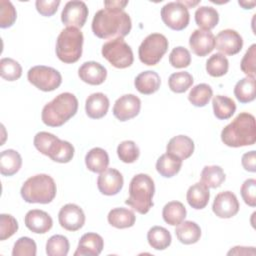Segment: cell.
Masks as SVG:
<instances>
[{
    "mask_svg": "<svg viewBox=\"0 0 256 256\" xmlns=\"http://www.w3.org/2000/svg\"><path fill=\"white\" fill-rule=\"evenodd\" d=\"M37 246L33 239L29 237H20L14 244L12 255L13 256H35Z\"/></svg>",
    "mask_w": 256,
    "mask_h": 256,
    "instance_id": "45",
    "label": "cell"
},
{
    "mask_svg": "<svg viewBox=\"0 0 256 256\" xmlns=\"http://www.w3.org/2000/svg\"><path fill=\"white\" fill-rule=\"evenodd\" d=\"M107 220L111 226L118 229H125L132 227L135 224L136 216L132 210L118 207L109 211Z\"/></svg>",
    "mask_w": 256,
    "mask_h": 256,
    "instance_id": "30",
    "label": "cell"
},
{
    "mask_svg": "<svg viewBox=\"0 0 256 256\" xmlns=\"http://www.w3.org/2000/svg\"><path fill=\"white\" fill-rule=\"evenodd\" d=\"M60 5V0H37L35 2L36 10L38 13H40L42 16L50 17L54 15Z\"/></svg>",
    "mask_w": 256,
    "mask_h": 256,
    "instance_id": "49",
    "label": "cell"
},
{
    "mask_svg": "<svg viewBox=\"0 0 256 256\" xmlns=\"http://www.w3.org/2000/svg\"><path fill=\"white\" fill-rule=\"evenodd\" d=\"M255 58H256V44H252L246 51L240 63V68L242 72L247 75V77L255 78V73H256Z\"/></svg>",
    "mask_w": 256,
    "mask_h": 256,
    "instance_id": "47",
    "label": "cell"
},
{
    "mask_svg": "<svg viewBox=\"0 0 256 256\" xmlns=\"http://www.w3.org/2000/svg\"><path fill=\"white\" fill-rule=\"evenodd\" d=\"M228 59L221 53H215L206 61V71L212 77H221L228 72Z\"/></svg>",
    "mask_w": 256,
    "mask_h": 256,
    "instance_id": "39",
    "label": "cell"
},
{
    "mask_svg": "<svg viewBox=\"0 0 256 256\" xmlns=\"http://www.w3.org/2000/svg\"><path fill=\"white\" fill-rule=\"evenodd\" d=\"M161 79L158 73L152 70L143 71L138 74L134 80L135 88L138 92L144 95H150L158 91L160 88Z\"/></svg>",
    "mask_w": 256,
    "mask_h": 256,
    "instance_id": "24",
    "label": "cell"
},
{
    "mask_svg": "<svg viewBox=\"0 0 256 256\" xmlns=\"http://www.w3.org/2000/svg\"><path fill=\"white\" fill-rule=\"evenodd\" d=\"M166 151L181 160L189 158L194 152V142L186 135H177L171 138L166 146Z\"/></svg>",
    "mask_w": 256,
    "mask_h": 256,
    "instance_id": "23",
    "label": "cell"
},
{
    "mask_svg": "<svg viewBox=\"0 0 256 256\" xmlns=\"http://www.w3.org/2000/svg\"><path fill=\"white\" fill-rule=\"evenodd\" d=\"M187 8H189V7H191V6H195V5H197L198 3H199V1H195V2H191V1H181Z\"/></svg>",
    "mask_w": 256,
    "mask_h": 256,
    "instance_id": "54",
    "label": "cell"
},
{
    "mask_svg": "<svg viewBox=\"0 0 256 256\" xmlns=\"http://www.w3.org/2000/svg\"><path fill=\"white\" fill-rule=\"evenodd\" d=\"M149 245L155 250H164L171 244L172 237L170 232L162 226H153L147 233Z\"/></svg>",
    "mask_w": 256,
    "mask_h": 256,
    "instance_id": "34",
    "label": "cell"
},
{
    "mask_svg": "<svg viewBox=\"0 0 256 256\" xmlns=\"http://www.w3.org/2000/svg\"><path fill=\"white\" fill-rule=\"evenodd\" d=\"M117 155L122 162L133 163L138 159L140 155V150L134 141L125 140L118 145Z\"/></svg>",
    "mask_w": 256,
    "mask_h": 256,
    "instance_id": "42",
    "label": "cell"
},
{
    "mask_svg": "<svg viewBox=\"0 0 256 256\" xmlns=\"http://www.w3.org/2000/svg\"><path fill=\"white\" fill-rule=\"evenodd\" d=\"M234 95L241 103H249L256 97L255 78L245 77L239 80L234 87Z\"/></svg>",
    "mask_w": 256,
    "mask_h": 256,
    "instance_id": "35",
    "label": "cell"
},
{
    "mask_svg": "<svg viewBox=\"0 0 256 256\" xmlns=\"http://www.w3.org/2000/svg\"><path fill=\"white\" fill-rule=\"evenodd\" d=\"M78 76L87 84L100 85L106 80L107 70L102 64L96 61H88L79 67Z\"/></svg>",
    "mask_w": 256,
    "mask_h": 256,
    "instance_id": "20",
    "label": "cell"
},
{
    "mask_svg": "<svg viewBox=\"0 0 256 256\" xmlns=\"http://www.w3.org/2000/svg\"><path fill=\"white\" fill-rule=\"evenodd\" d=\"M239 202L237 197L231 191H223L216 195L213 204L212 210L214 214L219 218H232L239 211Z\"/></svg>",
    "mask_w": 256,
    "mask_h": 256,
    "instance_id": "15",
    "label": "cell"
},
{
    "mask_svg": "<svg viewBox=\"0 0 256 256\" xmlns=\"http://www.w3.org/2000/svg\"><path fill=\"white\" fill-rule=\"evenodd\" d=\"M70 244L66 236L56 234L51 236L46 243V254L48 256H66L69 252Z\"/></svg>",
    "mask_w": 256,
    "mask_h": 256,
    "instance_id": "38",
    "label": "cell"
},
{
    "mask_svg": "<svg viewBox=\"0 0 256 256\" xmlns=\"http://www.w3.org/2000/svg\"><path fill=\"white\" fill-rule=\"evenodd\" d=\"M109 99L101 92L89 95L85 102V111L88 117L92 119H100L104 117L109 109Z\"/></svg>",
    "mask_w": 256,
    "mask_h": 256,
    "instance_id": "22",
    "label": "cell"
},
{
    "mask_svg": "<svg viewBox=\"0 0 256 256\" xmlns=\"http://www.w3.org/2000/svg\"><path fill=\"white\" fill-rule=\"evenodd\" d=\"M58 221L62 228L67 231H77L85 223V214L76 204L68 203L64 205L58 213Z\"/></svg>",
    "mask_w": 256,
    "mask_h": 256,
    "instance_id": "13",
    "label": "cell"
},
{
    "mask_svg": "<svg viewBox=\"0 0 256 256\" xmlns=\"http://www.w3.org/2000/svg\"><path fill=\"white\" fill-rule=\"evenodd\" d=\"M155 185L153 179L144 173L135 175L129 184V197L125 203L139 214H146L153 207Z\"/></svg>",
    "mask_w": 256,
    "mask_h": 256,
    "instance_id": "4",
    "label": "cell"
},
{
    "mask_svg": "<svg viewBox=\"0 0 256 256\" xmlns=\"http://www.w3.org/2000/svg\"><path fill=\"white\" fill-rule=\"evenodd\" d=\"M215 47L221 54L232 56L241 51L243 47V39L237 31L233 29H225L217 34L215 38Z\"/></svg>",
    "mask_w": 256,
    "mask_h": 256,
    "instance_id": "16",
    "label": "cell"
},
{
    "mask_svg": "<svg viewBox=\"0 0 256 256\" xmlns=\"http://www.w3.org/2000/svg\"><path fill=\"white\" fill-rule=\"evenodd\" d=\"M193 77L189 72H175L169 76L168 86L174 93H184L193 84Z\"/></svg>",
    "mask_w": 256,
    "mask_h": 256,
    "instance_id": "40",
    "label": "cell"
},
{
    "mask_svg": "<svg viewBox=\"0 0 256 256\" xmlns=\"http://www.w3.org/2000/svg\"><path fill=\"white\" fill-rule=\"evenodd\" d=\"M57 187L54 179L47 174H37L28 178L20 189L23 200L27 203L48 204L56 196Z\"/></svg>",
    "mask_w": 256,
    "mask_h": 256,
    "instance_id": "5",
    "label": "cell"
},
{
    "mask_svg": "<svg viewBox=\"0 0 256 256\" xmlns=\"http://www.w3.org/2000/svg\"><path fill=\"white\" fill-rule=\"evenodd\" d=\"M128 4V1H121V0H111V1H104L105 8H116V9H124L125 6Z\"/></svg>",
    "mask_w": 256,
    "mask_h": 256,
    "instance_id": "52",
    "label": "cell"
},
{
    "mask_svg": "<svg viewBox=\"0 0 256 256\" xmlns=\"http://www.w3.org/2000/svg\"><path fill=\"white\" fill-rule=\"evenodd\" d=\"M28 81L44 92H50L57 89L62 83V76L60 72L52 67L37 65L28 70Z\"/></svg>",
    "mask_w": 256,
    "mask_h": 256,
    "instance_id": "10",
    "label": "cell"
},
{
    "mask_svg": "<svg viewBox=\"0 0 256 256\" xmlns=\"http://www.w3.org/2000/svg\"><path fill=\"white\" fill-rule=\"evenodd\" d=\"M226 175L218 165L205 166L201 171V183L208 188H218L225 181Z\"/></svg>",
    "mask_w": 256,
    "mask_h": 256,
    "instance_id": "36",
    "label": "cell"
},
{
    "mask_svg": "<svg viewBox=\"0 0 256 256\" xmlns=\"http://www.w3.org/2000/svg\"><path fill=\"white\" fill-rule=\"evenodd\" d=\"M222 142L229 147L253 145L256 141L255 117L248 112L239 113L221 131Z\"/></svg>",
    "mask_w": 256,
    "mask_h": 256,
    "instance_id": "2",
    "label": "cell"
},
{
    "mask_svg": "<svg viewBox=\"0 0 256 256\" xmlns=\"http://www.w3.org/2000/svg\"><path fill=\"white\" fill-rule=\"evenodd\" d=\"M168 46L169 42L163 34H149L139 46V59L145 65L154 66L160 62L164 54L167 52Z\"/></svg>",
    "mask_w": 256,
    "mask_h": 256,
    "instance_id": "8",
    "label": "cell"
},
{
    "mask_svg": "<svg viewBox=\"0 0 256 256\" xmlns=\"http://www.w3.org/2000/svg\"><path fill=\"white\" fill-rule=\"evenodd\" d=\"M85 164L88 170L94 173H101L108 168L109 156L108 153L100 148L95 147L89 150L85 156Z\"/></svg>",
    "mask_w": 256,
    "mask_h": 256,
    "instance_id": "27",
    "label": "cell"
},
{
    "mask_svg": "<svg viewBox=\"0 0 256 256\" xmlns=\"http://www.w3.org/2000/svg\"><path fill=\"white\" fill-rule=\"evenodd\" d=\"M0 75L7 81H15L21 77L22 67L12 58H2L0 60Z\"/></svg>",
    "mask_w": 256,
    "mask_h": 256,
    "instance_id": "41",
    "label": "cell"
},
{
    "mask_svg": "<svg viewBox=\"0 0 256 256\" xmlns=\"http://www.w3.org/2000/svg\"><path fill=\"white\" fill-rule=\"evenodd\" d=\"M195 22L202 29L210 31L219 22L217 10L210 6H200L195 11Z\"/></svg>",
    "mask_w": 256,
    "mask_h": 256,
    "instance_id": "31",
    "label": "cell"
},
{
    "mask_svg": "<svg viewBox=\"0 0 256 256\" xmlns=\"http://www.w3.org/2000/svg\"><path fill=\"white\" fill-rule=\"evenodd\" d=\"M254 247H242V246H235L233 249L228 251L227 255H255Z\"/></svg>",
    "mask_w": 256,
    "mask_h": 256,
    "instance_id": "51",
    "label": "cell"
},
{
    "mask_svg": "<svg viewBox=\"0 0 256 256\" xmlns=\"http://www.w3.org/2000/svg\"><path fill=\"white\" fill-rule=\"evenodd\" d=\"M22 166L21 155L13 149H7L0 154V173L3 176L16 174Z\"/></svg>",
    "mask_w": 256,
    "mask_h": 256,
    "instance_id": "28",
    "label": "cell"
},
{
    "mask_svg": "<svg viewBox=\"0 0 256 256\" xmlns=\"http://www.w3.org/2000/svg\"><path fill=\"white\" fill-rule=\"evenodd\" d=\"M161 19L166 26L175 31L185 29L190 21L188 8L181 2H169L161 9Z\"/></svg>",
    "mask_w": 256,
    "mask_h": 256,
    "instance_id": "11",
    "label": "cell"
},
{
    "mask_svg": "<svg viewBox=\"0 0 256 256\" xmlns=\"http://www.w3.org/2000/svg\"><path fill=\"white\" fill-rule=\"evenodd\" d=\"M33 144L40 153L58 163H68L74 156L75 150L70 142L61 140L46 131L38 132L34 137Z\"/></svg>",
    "mask_w": 256,
    "mask_h": 256,
    "instance_id": "6",
    "label": "cell"
},
{
    "mask_svg": "<svg viewBox=\"0 0 256 256\" xmlns=\"http://www.w3.org/2000/svg\"><path fill=\"white\" fill-rule=\"evenodd\" d=\"M238 4L240 6H242L244 9H252L255 6L256 2L255 1H251V2H249V1H238Z\"/></svg>",
    "mask_w": 256,
    "mask_h": 256,
    "instance_id": "53",
    "label": "cell"
},
{
    "mask_svg": "<svg viewBox=\"0 0 256 256\" xmlns=\"http://www.w3.org/2000/svg\"><path fill=\"white\" fill-rule=\"evenodd\" d=\"M213 112L216 118L219 120H226L232 117L236 111L235 102L227 96L216 95L212 99Z\"/></svg>",
    "mask_w": 256,
    "mask_h": 256,
    "instance_id": "33",
    "label": "cell"
},
{
    "mask_svg": "<svg viewBox=\"0 0 256 256\" xmlns=\"http://www.w3.org/2000/svg\"><path fill=\"white\" fill-rule=\"evenodd\" d=\"M182 161L183 160L177 156L166 152L158 158L156 162V170L161 176L165 178H171L180 171L182 167Z\"/></svg>",
    "mask_w": 256,
    "mask_h": 256,
    "instance_id": "29",
    "label": "cell"
},
{
    "mask_svg": "<svg viewBox=\"0 0 256 256\" xmlns=\"http://www.w3.org/2000/svg\"><path fill=\"white\" fill-rule=\"evenodd\" d=\"M241 163L243 168L246 171L249 172H255L256 171V153L254 150L246 152L245 154H243L242 159H241Z\"/></svg>",
    "mask_w": 256,
    "mask_h": 256,
    "instance_id": "50",
    "label": "cell"
},
{
    "mask_svg": "<svg viewBox=\"0 0 256 256\" xmlns=\"http://www.w3.org/2000/svg\"><path fill=\"white\" fill-rule=\"evenodd\" d=\"M241 196L244 202L250 206L255 207L256 206V180L253 178L247 179L243 182L241 189Z\"/></svg>",
    "mask_w": 256,
    "mask_h": 256,
    "instance_id": "48",
    "label": "cell"
},
{
    "mask_svg": "<svg viewBox=\"0 0 256 256\" xmlns=\"http://www.w3.org/2000/svg\"><path fill=\"white\" fill-rule=\"evenodd\" d=\"M88 8L83 1L73 0L65 4L61 12V21L67 27L81 28L88 17Z\"/></svg>",
    "mask_w": 256,
    "mask_h": 256,
    "instance_id": "12",
    "label": "cell"
},
{
    "mask_svg": "<svg viewBox=\"0 0 256 256\" xmlns=\"http://www.w3.org/2000/svg\"><path fill=\"white\" fill-rule=\"evenodd\" d=\"M186 214L187 211L185 206L179 201L168 202L165 204L162 210L163 220L171 226H177L182 221H184Z\"/></svg>",
    "mask_w": 256,
    "mask_h": 256,
    "instance_id": "32",
    "label": "cell"
},
{
    "mask_svg": "<svg viewBox=\"0 0 256 256\" xmlns=\"http://www.w3.org/2000/svg\"><path fill=\"white\" fill-rule=\"evenodd\" d=\"M17 220L10 214L0 215V240L4 241L14 235L18 230Z\"/></svg>",
    "mask_w": 256,
    "mask_h": 256,
    "instance_id": "46",
    "label": "cell"
},
{
    "mask_svg": "<svg viewBox=\"0 0 256 256\" xmlns=\"http://www.w3.org/2000/svg\"><path fill=\"white\" fill-rule=\"evenodd\" d=\"M141 109V100L134 94H125L119 97L113 106V115L124 122L136 117Z\"/></svg>",
    "mask_w": 256,
    "mask_h": 256,
    "instance_id": "14",
    "label": "cell"
},
{
    "mask_svg": "<svg viewBox=\"0 0 256 256\" xmlns=\"http://www.w3.org/2000/svg\"><path fill=\"white\" fill-rule=\"evenodd\" d=\"M175 235L182 244H194L198 242L201 237V228L196 222L182 221L177 225Z\"/></svg>",
    "mask_w": 256,
    "mask_h": 256,
    "instance_id": "26",
    "label": "cell"
},
{
    "mask_svg": "<svg viewBox=\"0 0 256 256\" xmlns=\"http://www.w3.org/2000/svg\"><path fill=\"white\" fill-rule=\"evenodd\" d=\"M91 28L98 38L112 40L127 36L131 31L132 22L124 9L104 8L95 13Z\"/></svg>",
    "mask_w": 256,
    "mask_h": 256,
    "instance_id": "1",
    "label": "cell"
},
{
    "mask_svg": "<svg viewBox=\"0 0 256 256\" xmlns=\"http://www.w3.org/2000/svg\"><path fill=\"white\" fill-rule=\"evenodd\" d=\"M189 46L195 55L204 57L215 48V36L211 31L196 29L190 35Z\"/></svg>",
    "mask_w": 256,
    "mask_h": 256,
    "instance_id": "18",
    "label": "cell"
},
{
    "mask_svg": "<svg viewBox=\"0 0 256 256\" xmlns=\"http://www.w3.org/2000/svg\"><path fill=\"white\" fill-rule=\"evenodd\" d=\"M17 18V12L14 5L7 0L0 1V27L2 29L11 27Z\"/></svg>",
    "mask_w": 256,
    "mask_h": 256,
    "instance_id": "43",
    "label": "cell"
},
{
    "mask_svg": "<svg viewBox=\"0 0 256 256\" xmlns=\"http://www.w3.org/2000/svg\"><path fill=\"white\" fill-rule=\"evenodd\" d=\"M77 110L78 100L76 96L70 92H64L43 107L41 119L49 127H60L72 118Z\"/></svg>",
    "mask_w": 256,
    "mask_h": 256,
    "instance_id": "3",
    "label": "cell"
},
{
    "mask_svg": "<svg viewBox=\"0 0 256 256\" xmlns=\"http://www.w3.org/2000/svg\"><path fill=\"white\" fill-rule=\"evenodd\" d=\"M104 247L103 238L93 232L85 233L81 236L74 256H98Z\"/></svg>",
    "mask_w": 256,
    "mask_h": 256,
    "instance_id": "21",
    "label": "cell"
},
{
    "mask_svg": "<svg viewBox=\"0 0 256 256\" xmlns=\"http://www.w3.org/2000/svg\"><path fill=\"white\" fill-rule=\"evenodd\" d=\"M124 184L122 174L114 168H107L101 172L97 179L98 190L107 196L116 195L120 192Z\"/></svg>",
    "mask_w": 256,
    "mask_h": 256,
    "instance_id": "17",
    "label": "cell"
},
{
    "mask_svg": "<svg viewBox=\"0 0 256 256\" xmlns=\"http://www.w3.org/2000/svg\"><path fill=\"white\" fill-rule=\"evenodd\" d=\"M83 41V33L79 28H64L56 40L55 51L58 59L67 64L77 62L82 55Z\"/></svg>",
    "mask_w": 256,
    "mask_h": 256,
    "instance_id": "7",
    "label": "cell"
},
{
    "mask_svg": "<svg viewBox=\"0 0 256 256\" xmlns=\"http://www.w3.org/2000/svg\"><path fill=\"white\" fill-rule=\"evenodd\" d=\"M101 53L112 66L118 69L130 67L134 61L133 51L123 38L112 39L104 43Z\"/></svg>",
    "mask_w": 256,
    "mask_h": 256,
    "instance_id": "9",
    "label": "cell"
},
{
    "mask_svg": "<svg viewBox=\"0 0 256 256\" xmlns=\"http://www.w3.org/2000/svg\"><path fill=\"white\" fill-rule=\"evenodd\" d=\"M25 226L32 232L37 234H45L53 226V220L51 216L39 209L29 210L24 218Z\"/></svg>",
    "mask_w": 256,
    "mask_h": 256,
    "instance_id": "19",
    "label": "cell"
},
{
    "mask_svg": "<svg viewBox=\"0 0 256 256\" xmlns=\"http://www.w3.org/2000/svg\"><path fill=\"white\" fill-rule=\"evenodd\" d=\"M186 199L188 204L197 210L203 209L207 206L210 199L209 188L201 182H197L189 187Z\"/></svg>",
    "mask_w": 256,
    "mask_h": 256,
    "instance_id": "25",
    "label": "cell"
},
{
    "mask_svg": "<svg viewBox=\"0 0 256 256\" xmlns=\"http://www.w3.org/2000/svg\"><path fill=\"white\" fill-rule=\"evenodd\" d=\"M212 96L213 90L211 86L206 83H200L190 90L188 100L196 107H204L209 103Z\"/></svg>",
    "mask_w": 256,
    "mask_h": 256,
    "instance_id": "37",
    "label": "cell"
},
{
    "mask_svg": "<svg viewBox=\"0 0 256 256\" xmlns=\"http://www.w3.org/2000/svg\"><path fill=\"white\" fill-rule=\"evenodd\" d=\"M169 63L174 68H186L191 63V55L188 49L182 46H177L172 49L169 55Z\"/></svg>",
    "mask_w": 256,
    "mask_h": 256,
    "instance_id": "44",
    "label": "cell"
}]
</instances>
